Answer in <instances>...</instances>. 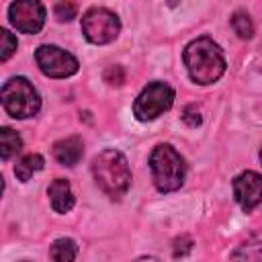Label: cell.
Wrapping results in <instances>:
<instances>
[{
  "label": "cell",
  "mask_w": 262,
  "mask_h": 262,
  "mask_svg": "<svg viewBox=\"0 0 262 262\" xmlns=\"http://www.w3.org/2000/svg\"><path fill=\"white\" fill-rule=\"evenodd\" d=\"M188 76L196 84H213L225 72V57L219 45L209 37H199L190 41L182 53Z\"/></svg>",
  "instance_id": "obj_1"
},
{
  "label": "cell",
  "mask_w": 262,
  "mask_h": 262,
  "mask_svg": "<svg viewBox=\"0 0 262 262\" xmlns=\"http://www.w3.org/2000/svg\"><path fill=\"white\" fill-rule=\"evenodd\" d=\"M92 176H94V182L98 184V188L113 201L123 199L131 186L129 162L117 149H104L98 156H94Z\"/></svg>",
  "instance_id": "obj_2"
},
{
  "label": "cell",
  "mask_w": 262,
  "mask_h": 262,
  "mask_svg": "<svg viewBox=\"0 0 262 262\" xmlns=\"http://www.w3.org/2000/svg\"><path fill=\"white\" fill-rule=\"evenodd\" d=\"M149 168L154 184L160 192H174L184 184L186 164L170 143H160L154 147L149 156Z\"/></svg>",
  "instance_id": "obj_3"
},
{
  "label": "cell",
  "mask_w": 262,
  "mask_h": 262,
  "mask_svg": "<svg viewBox=\"0 0 262 262\" xmlns=\"http://www.w3.org/2000/svg\"><path fill=\"white\" fill-rule=\"evenodd\" d=\"M2 106L10 117L27 119L39 113L41 98L35 86L27 78L14 76V78H8L2 86Z\"/></svg>",
  "instance_id": "obj_4"
},
{
  "label": "cell",
  "mask_w": 262,
  "mask_h": 262,
  "mask_svg": "<svg viewBox=\"0 0 262 262\" xmlns=\"http://www.w3.org/2000/svg\"><path fill=\"white\" fill-rule=\"evenodd\" d=\"M174 102V90L166 82H149L133 102V115L139 121H154Z\"/></svg>",
  "instance_id": "obj_5"
},
{
  "label": "cell",
  "mask_w": 262,
  "mask_h": 262,
  "mask_svg": "<svg viewBox=\"0 0 262 262\" xmlns=\"http://www.w3.org/2000/svg\"><path fill=\"white\" fill-rule=\"evenodd\" d=\"M121 31V20L106 8H90L82 16V33L94 45L111 43Z\"/></svg>",
  "instance_id": "obj_6"
},
{
  "label": "cell",
  "mask_w": 262,
  "mask_h": 262,
  "mask_svg": "<svg viewBox=\"0 0 262 262\" xmlns=\"http://www.w3.org/2000/svg\"><path fill=\"white\" fill-rule=\"evenodd\" d=\"M35 59H37L39 70L49 78H68L76 74L80 66L78 59L70 51L57 45H39L35 51Z\"/></svg>",
  "instance_id": "obj_7"
},
{
  "label": "cell",
  "mask_w": 262,
  "mask_h": 262,
  "mask_svg": "<svg viewBox=\"0 0 262 262\" xmlns=\"http://www.w3.org/2000/svg\"><path fill=\"white\" fill-rule=\"evenodd\" d=\"M8 18L16 31L27 33V35H35L45 25V6L37 0L12 2L8 6Z\"/></svg>",
  "instance_id": "obj_8"
},
{
  "label": "cell",
  "mask_w": 262,
  "mask_h": 262,
  "mask_svg": "<svg viewBox=\"0 0 262 262\" xmlns=\"http://www.w3.org/2000/svg\"><path fill=\"white\" fill-rule=\"evenodd\" d=\"M233 196L237 205L250 213L254 207L262 203V176L248 170L233 178Z\"/></svg>",
  "instance_id": "obj_9"
},
{
  "label": "cell",
  "mask_w": 262,
  "mask_h": 262,
  "mask_svg": "<svg viewBox=\"0 0 262 262\" xmlns=\"http://www.w3.org/2000/svg\"><path fill=\"white\" fill-rule=\"evenodd\" d=\"M84 156V143L78 135L59 139L53 145V158L61 164V166H76Z\"/></svg>",
  "instance_id": "obj_10"
},
{
  "label": "cell",
  "mask_w": 262,
  "mask_h": 262,
  "mask_svg": "<svg viewBox=\"0 0 262 262\" xmlns=\"http://www.w3.org/2000/svg\"><path fill=\"white\" fill-rule=\"evenodd\" d=\"M49 201L55 213H68L74 207V192L70 188V182L63 178H55L49 184Z\"/></svg>",
  "instance_id": "obj_11"
},
{
  "label": "cell",
  "mask_w": 262,
  "mask_h": 262,
  "mask_svg": "<svg viewBox=\"0 0 262 262\" xmlns=\"http://www.w3.org/2000/svg\"><path fill=\"white\" fill-rule=\"evenodd\" d=\"M49 256H51L53 262H74L76 256H78V246L70 237H59L51 244Z\"/></svg>",
  "instance_id": "obj_12"
},
{
  "label": "cell",
  "mask_w": 262,
  "mask_h": 262,
  "mask_svg": "<svg viewBox=\"0 0 262 262\" xmlns=\"http://www.w3.org/2000/svg\"><path fill=\"white\" fill-rule=\"evenodd\" d=\"M23 147V139L16 131H12L10 127H2L0 129V156L2 160H10L12 156H16Z\"/></svg>",
  "instance_id": "obj_13"
},
{
  "label": "cell",
  "mask_w": 262,
  "mask_h": 262,
  "mask_svg": "<svg viewBox=\"0 0 262 262\" xmlns=\"http://www.w3.org/2000/svg\"><path fill=\"white\" fill-rule=\"evenodd\" d=\"M41 168H43V156H39V154H27L25 158H20V160L16 162L14 174H16L18 180L27 182V180H29L35 172H39Z\"/></svg>",
  "instance_id": "obj_14"
},
{
  "label": "cell",
  "mask_w": 262,
  "mask_h": 262,
  "mask_svg": "<svg viewBox=\"0 0 262 262\" xmlns=\"http://www.w3.org/2000/svg\"><path fill=\"white\" fill-rule=\"evenodd\" d=\"M260 252H262V235H254L248 244H242V246L235 250L233 260H235V262H248L250 258L258 256Z\"/></svg>",
  "instance_id": "obj_15"
},
{
  "label": "cell",
  "mask_w": 262,
  "mask_h": 262,
  "mask_svg": "<svg viewBox=\"0 0 262 262\" xmlns=\"http://www.w3.org/2000/svg\"><path fill=\"white\" fill-rule=\"evenodd\" d=\"M231 27H233V31L237 33V37H242V39H250V37L254 35V25H252L248 12H244V10L233 12V16H231Z\"/></svg>",
  "instance_id": "obj_16"
},
{
  "label": "cell",
  "mask_w": 262,
  "mask_h": 262,
  "mask_svg": "<svg viewBox=\"0 0 262 262\" xmlns=\"http://www.w3.org/2000/svg\"><path fill=\"white\" fill-rule=\"evenodd\" d=\"M16 45H18L16 37L10 31L0 29V61H6L16 51Z\"/></svg>",
  "instance_id": "obj_17"
},
{
  "label": "cell",
  "mask_w": 262,
  "mask_h": 262,
  "mask_svg": "<svg viewBox=\"0 0 262 262\" xmlns=\"http://www.w3.org/2000/svg\"><path fill=\"white\" fill-rule=\"evenodd\" d=\"M53 14L59 23H66V20H72L76 16V4L72 2H57L53 6Z\"/></svg>",
  "instance_id": "obj_18"
},
{
  "label": "cell",
  "mask_w": 262,
  "mask_h": 262,
  "mask_svg": "<svg viewBox=\"0 0 262 262\" xmlns=\"http://www.w3.org/2000/svg\"><path fill=\"white\" fill-rule=\"evenodd\" d=\"M182 121H184L188 127H199L203 119H201L199 108H196L194 104H188V106H184V111H182Z\"/></svg>",
  "instance_id": "obj_19"
},
{
  "label": "cell",
  "mask_w": 262,
  "mask_h": 262,
  "mask_svg": "<svg viewBox=\"0 0 262 262\" xmlns=\"http://www.w3.org/2000/svg\"><path fill=\"white\" fill-rule=\"evenodd\" d=\"M190 250H192V239H190V237L182 235V237L174 239V258H182V256H186Z\"/></svg>",
  "instance_id": "obj_20"
},
{
  "label": "cell",
  "mask_w": 262,
  "mask_h": 262,
  "mask_svg": "<svg viewBox=\"0 0 262 262\" xmlns=\"http://www.w3.org/2000/svg\"><path fill=\"white\" fill-rule=\"evenodd\" d=\"M104 80H106L108 84H113V86H119V84H123V80H125L123 68H121V66H111V68L104 72Z\"/></svg>",
  "instance_id": "obj_21"
},
{
  "label": "cell",
  "mask_w": 262,
  "mask_h": 262,
  "mask_svg": "<svg viewBox=\"0 0 262 262\" xmlns=\"http://www.w3.org/2000/svg\"><path fill=\"white\" fill-rule=\"evenodd\" d=\"M135 262H158L154 256H141V258H137Z\"/></svg>",
  "instance_id": "obj_22"
},
{
  "label": "cell",
  "mask_w": 262,
  "mask_h": 262,
  "mask_svg": "<svg viewBox=\"0 0 262 262\" xmlns=\"http://www.w3.org/2000/svg\"><path fill=\"white\" fill-rule=\"evenodd\" d=\"M260 160H262V147H260Z\"/></svg>",
  "instance_id": "obj_23"
},
{
  "label": "cell",
  "mask_w": 262,
  "mask_h": 262,
  "mask_svg": "<svg viewBox=\"0 0 262 262\" xmlns=\"http://www.w3.org/2000/svg\"><path fill=\"white\" fill-rule=\"evenodd\" d=\"M20 262H29V260H20Z\"/></svg>",
  "instance_id": "obj_24"
}]
</instances>
